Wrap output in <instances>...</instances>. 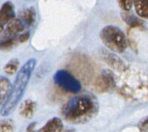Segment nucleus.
<instances>
[{
	"label": "nucleus",
	"instance_id": "nucleus-15",
	"mask_svg": "<svg viewBox=\"0 0 148 132\" xmlns=\"http://www.w3.org/2000/svg\"><path fill=\"white\" fill-rule=\"evenodd\" d=\"M19 43L18 36L12 37V38L8 39H1L0 42V49L3 51H9L12 49L14 47Z\"/></svg>",
	"mask_w": 148,
	"mask_h": 132
},
{
	"label": "nucleus",
	"instance_id": "nucleus-7",
	"mask_svg": "<svg viewBox=\"0 0 148 132\" xmlns=\"http://www.w3.org/2000/svg\"><path fill=\"white\" fill-rule=\"evenodd\" d=\"M15 17L14 5L11 2H5L0 9V25L4 26L9 22Z\"/></svg>",
	"mask_w": 148,
	"mask_h": 132
},
{
	"label": "nucleus",
	"instance_id": "nucleus-9",
	"mask_svg": "<svg viewBox=\"0 0 148 132\" xmlns=\"http://www.w3.org/2000/svg\"><path fill=\"white\" fill-rule=\"evenodd\" d=\"M104 60L112 69H115L116 71L124 72L127 69V67L124 62L115 54H108V56L104 58Z\"/></svg>",
	"mask_w": 148,
	"mask_h": 132
},
{
	"label": "nucleus",
	"instance_id": "nucleus-20",
	"mask_svg": "<svg viewBox=\"0 0 148 132\" xmlns=\"http://www.w3.org/2000/svg\"><path fill=\"white\" fill-rule=\"evenodd\" d=\"M29 39V32H26V33H25L21 34V35L18 36V40H19V43H24V42H26Z\"/></svg>",
	"mask_w": 148,
	"mask_h": 132
},
{
	"label": "nucleus",
	"instance_id": "nucleus-19",
	"mask_svg": "<svg viewBox=\"0 0 148 132\" xmlns=\"http://www.w3.org/2000/svg\"><path fill=\"white\" fill-rule=\"evenodd\" d=\"M139 128L140 132H148V117L144 121H142L140 124Z\"/></svg>",
	"mask_w": 148,
	"mask_h": 132
},
{
	"label": "nucleus",
	"instance_id": "nucleus-6",
	"mask_svg": "<svg viewBox=\"0 0 148 132\" xmlns=\"http://www.w3.org/2000/svg\"><path fill=\"white\" fill-rule=\"evenodd\" d=\"M25 26L19 19H15L8 23L7 28L4 33L2 34V39L12 38L17 36V34L22 32Z\"/></svg>",
	"mask_w": 148,
	"mask_h": 132
},
{
	"label": "nucleus",
	"instance_id": "nucleus-12",
	"mask_svg": "<svg viewBox=\"0 0 148 132\" xmlns=\"http://www.w3.org/2000/svg\"><path fill=\"white\" fill-rule=\"evenodd\" d=\"M121 16L123 20L131 28H136V27H143L144 23L137 16H135L133 13H130L129 12H124L121 13Z\"/></svg>",
	"mask_w": 148,
	"mask_h": 132
},
{
	"label": "nucleus",
	"instance_id": "nucleus-11",
	"mask_svg": "<svg viewBox=\"0 0 148 132\" xmlns=\"http://www.w3.org/2000/svg\"><path fill=\"white\" fill-rule=\"evenodd\" d=\"M36 10L33 7H30L24 9L20 13L19 19L22 22L25 27H30L32 26L36 19Z\"/></svg>",
	"mask_w": 148,
	"mask_h": 132
},
{
	"label": "nucleus",
	"instance_id": "nucleus-21",
	"mask_svg": "<svg viewBox=\"0 0 148 132\" xmlns=\"http://www.w3.org/2000/svg\"><path fill=\"white\" fill-rule=\"evenodd\" d=\"M62 132H76V131H75V130H74V129H67V130L62 131Z\"/></svg>",
	"mask_w": 148,
	"mask_h": 132
},
{
	"label": "nucleus",
	"instance_id": "nucleus-17",
	"mask_svg": "<svg viewBox=\"0 0 148 132\" xmlns=\"http://www.w3.org/2000/svg\"><path fill=\"white\" fill-rule=\"evenodd\" d=\"M19 62L16 59L12 60L4 67V71L8 75H12L18 70Z\"/></svg>",
	"mask_w": 148,
	"mask_h": 132
},
{
	"label": "nucleus",
	"instance_id": "nucleus-5",
	"mask_svg": "<svg viewBox=\"0 0 148 132\" xmlns=\"http://www.w3.org/2000/svg\"><path fill=\"white\" fill-rule=\"evenodd\" d=\"M95 86L99 92L112 90L116 87L114 76L110 70H103L101 76L96 81Z\"/></svg>",
	"mask_w": 148,
	"mask_h": 132
},
{
	"label": "nucleus",
	"instance_id": "nucleus-13",
	"mask_svg": "<svg viewBox=\"0 0 148 132\" xmlns=\"http://www.w3.org/2000/svg\"><path fill=\"white\" fill-rule=\"evenodd\" d=\"M10 90H11L10 81L4 76H0V106L4 102Z\"/></svg>",
	"mask_w": 148,
	"mask_h": 132
},
{
	"label": "nucleus",
	"instance_id": "nucleus-3",
	"mask_svg": "<svg viewBox=\"0 0 148 132\" xmlns=\"http://www.w3.org/2000/svg\"><path fill=\"white\" fill-rule=\"evenodd\" d=\"M100 37L108 49L116 53H121L127 47L124 32L114 26H107L104 27L101 31Z\"/></svg>",
	"mask_w": 148,
	"mask_h": 132
},
{
	"label": "nucleus",
	"instance_id": "nucleus-16",
	"mask_svg": "<svg viewBox=\"0 0 148 132\" xmlns=\"http://www.w3.org/2000/svg\"><path fill=\"white\" fill-rule=\"evenodd\" d=\"M15 124L11 119H4L0 121V132H13Z\"/></svg>",
	"mask_w": 148,
	"mask_h": 132
},
{
	"label": "nucleus",
	"instance_id": "nucleus-2",
	"mask_svg": "<svg viewBox=\"0 0 148 132\" xmlns=\"http://www.w3.org/2000/svg\"><path fill=\"white\" fill-rule=\"evenodd\" d=\"M36 64V60L30 59L20 69L15 80L13 86L9 92V96L1 109V114L2 116L9 115L18 105V102L24 94Z\"/></svg>",
	"mask_w": 148,
	"mask_h": 132
},
{
	"label": "nucleus",
	"instance_id": "nucleus-14",
	"mask_svg": "<svg viewBox=\"0 0 148 132\" xmlns=\"http://www.w3.org/2000/svg\"><path fill=\"white\" fill-rule=\"evenodd\" d=\"M134 4L137 15L142 18L148 19V0H136Z\"/></svg>",
	"mask_w": 148,
	"mask_h": 132
},
{
	"label": "nucleus",
	"instance_id": "nucleus-22",
	"mask_svg": "<svg viewBox=\"0 0 148 132\" xmlns=\"http://www.w3.org/2000/svg\"><path fill=\"white\" fill-rule=\"evenodd\" d=\"M2 29H3V26H1V25H0V33H1V32H2Z\"/></svg>",
	"mask_w": 148,
	"mask_h": 132
},
{
	"label": "nucleus",
	"instance_id": "nucleus-23",
	"mask_svg": "<svg viewBox=\"0 0 148 132\" xmlns=\"http://www.w3.org/2000/svg\"><path fill=\"white\" fill-rule=\"evenodd\" d=\"M26 132H35V130H34V131H27V130H26ZM37 132H39V131H38Z\"/></svg>",
	"mask_w": 148,
	"mask_h": 132
},
{
	"label": "nucleus",
	"instance_id": "nucleus-10",
	"mask_svg": "<svg viewBox=\"0 0 148 132\" xmlns=\"http://www.w3.org/2000/svg\"><path fill=\"white\" fill-rule=\"evenodd\" d=\"M63 129L62 121L58 117L50 119L44 127L38 130L39 132H62Z\"/></svg>",
	"mask_w": 148,
	"mask_h": 132
},
{
	"label": "nucleus",
	"instance_id": "nucleus-18",
	"mask_svg": "<svg viewBox=\"0 0 148 132\" xmlns=\"http://www.w3.org/2000/svg\"><path fill=\"white\" fill-rule=\"evenodd\" d=\"M133 2L131 0H121V1H118V4L120 7L121 8L124 12H128L131 7H132Z\"/></svg>",
	"mask_w": 148,
	"mask_h": 132
},
{
	"label": "nucleus",
	"instance_id": "nucleus-8",
	"mask_svg": "<svg viewBox=\"0 0 148 132\" xmlns=\"http://www.w3.org/2000/svg\"><path fill=\"white\" fill-rule=\"evenodd\" d=\"M37 104L32 100H26L21 104L19 108V114L24 118H31L36 113Z\"/></svg>",
	"mask_w": 148,
	"mask_h": 132
},
{
	"label": "nucleus",
	"instance_id": "nucleus-4",
	"mask_svg": "<svg viewBox=\"0 0 148 132\" xmlns=\"http://www.w3.org/2000/svg\"><path fill=\"white\" fill-rule=\"evenodd\" d=\"M54 82L64 91L77 94L82 90V84L69 72L59 69L56 72L53 76Z\"/></svg>",
	"mask_w": 148,
	"mask_h": 132
},
{
	"label": "nucleus",
	"instance_id": "nucleus-1",
	"mask_svg": "<svg viewBox=\"0 0 148 132\" xmlns=\"http://www.w3.org/2000/svg\"><path fill=\"white\" fill-rule=\"evenodd\" d=\"M99 110L97 97L91 94L73 97L62 108V117L71 124H83L95 117Z\"/></svg>",
	"mask_w": 148,
	"mask_h": 132
}]
</instances>
